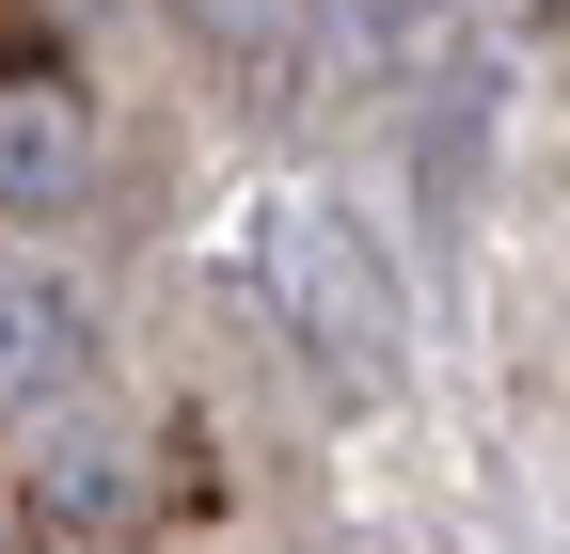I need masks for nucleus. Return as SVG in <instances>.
Masks as SVG:
<instances>
[{"instance_id":"obj_3","label":"nucleus","mask_w":570,"mask_h":554,"mask_svg":"<svg viewBox=\"0 0 570 554\" xmlns=\"http://www.w3.org/2000/svg\"><path fill=\"white\" fill-rule=\"evenodd\" d=\"M96 190V127L48 80H0V206H80Z\"/></svg>"},{"instance_id":"obj_5","label":"nucleus","mask_w":570,"mask_h":554,"mask_svg":"<svg viewBox=\"0 0 570 554\" xmlns=\"http://www.w3.org/2000/svg\"><path fill=\"white\" fill-rule=\"evenodd\" d=\"M175 17H190L206 48H269V32H285V0H175Z\"/></svg>"},{"instance_id":"obj_2","label":"nucleus","mask_w":570,"mask_h":554,"mask_svg":"<svg viewBox=\"0 0 570 554\" xmlns=\"http://www.w3.org/2000/svg\"><path fill=\"white\" fill-rule=\"evenodd\" d=\"M96 380V317L48 286V269H0V428H48V412H80Z\"/></svg>"},{"instance_id":"obj_1","label":"nucleus","mask_w":570,"mask_h":554,"mask_svg":"<svg viewBox=\"0 0 570 554\" xmlns=\"http://www.w3.org/2000/svg\"><path fill=\"white\" fill-rule=\"evenodd\" d=\"M269 286H285V317L317 333V365L348 380V396H396V349H412V301H396V269H381V238L348 222V206H269Z\"/></svg>"},{"instance_id":"obj_4","label":"nucleus","mask_w":570,"mask_h":554,"mask_svg":"<svg viewBox=\"0 0 570 554\" xmlns=\"http://www.w3.org/2000/svg\"><path fill=\"white\" fill-rule=\"evenodd\" d=\"M127 507H142V444H127V428H63V444L32 459V523H48V538H111Z\"/></svg>"}]
</instances>
